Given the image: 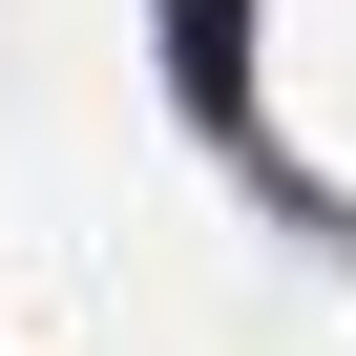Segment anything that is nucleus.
Listing matches in <instances>:
<instances>
[{
	"mask_svg": "<svg viewBox=\"0 0 356 356\" xmlns=\"http://www.w3.org/2000/svg\"><path fill=\"white\" fill-rule=\"evenodd\" d=\"M168 22V105H189L231 168H273V126H252V0H147Z\"/></svg>",
	"mask_w": 356,
	"mask_h": 356,
	"instance_id": "f257e3e1",
	"label": "nucleus"
}]
</instances>
